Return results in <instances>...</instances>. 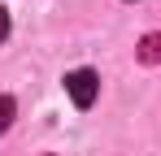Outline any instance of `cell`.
<instances>
[{"label": "cell", "instance_id": "6da1fadb", "mask_svg": "<svg viewBox=\"0 0 161 156\" xmlns=\"http://www.w3.org/2000/svg\"><path fill=\"white\" fill-rule=\"evenodd\" d=\"M65 91H70V100L79 104V108H92V104H96V91H100L96 70H74V74H65Z\"/></svg>", "mask_w": 161, "mask_h": 156}, {"label": "cell", "instance_id": "7a4b0ae2", "mask_svg": "<svg viewBox=\"0 0 161 156\" xmlns=\"http://www.w3.org/2000/svg\"><path fill=\"white\" fill-rule=\"evenodd\" d=\"M139 61H144V65H157L161 61V35H148V39L139 44Z\"/></svg>", "mask_w": 161, "mask_h": 156}, {"label": "cell", "instance_id": "3957f363", "mask_svg": "<svg viewBox=\"0 0 161 156\" xmlns=\"http://www.w3.org/2000/svg\"><path fill=\"white\" fill-rule=\"evenodd\" d=\"M13 113H18V104H13V96H0V134L13 126Z\"/></svg>", "mask_w": 161, "mask_h": 156}, {"label": "cell", "instance_id": "277c9868", "mask_svg": "<svg viewBox=\"0 0 161 156\" xmlns=\"http://www.w3.org/2000/svg\"><path fill=\"white\" fill-rule=\"evenodd\" d=\"M4 35H9V13L0 9V39H4Z\"/></svg>", "mask_w": 161, "mask_h": 156}]
</instances>
